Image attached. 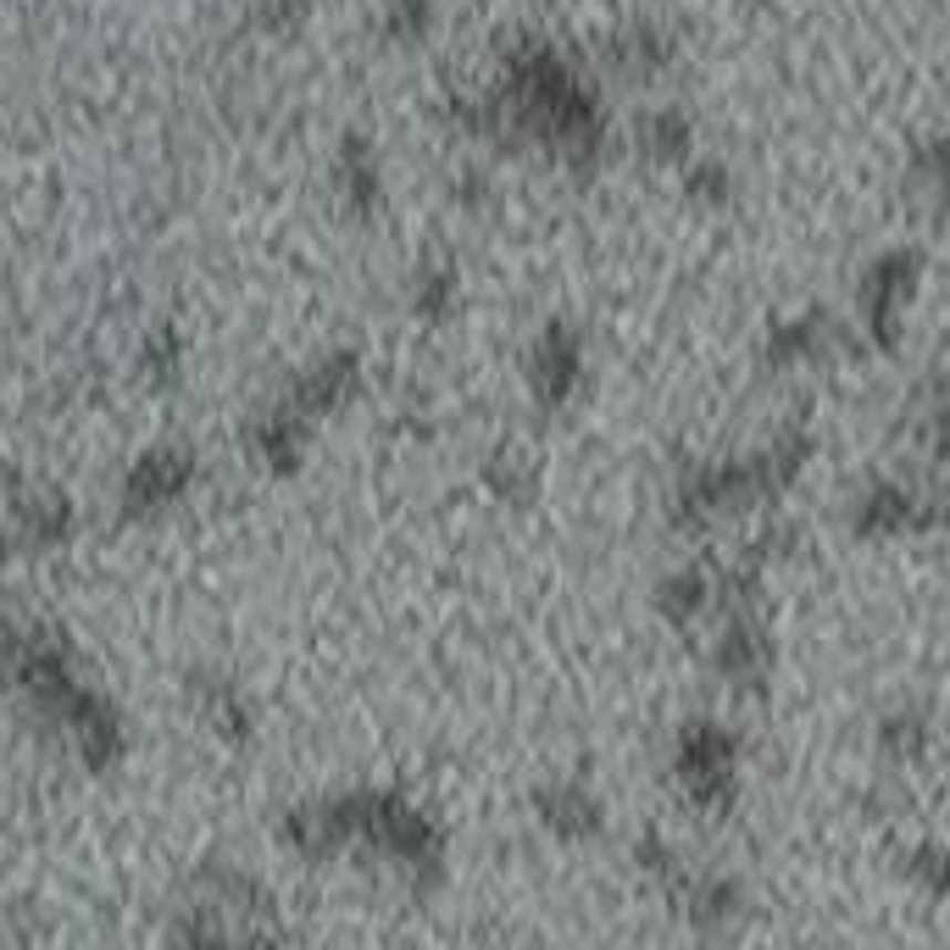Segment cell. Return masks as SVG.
<instances>
[{
    "instance_id": "cell-1",
    "label": "cell",
    "mask_w": 950,
    "mask_h": 950,
    "mask_svg": "<svg viewBox=\"0 0 950 950\" xmlns=\"http://www.w3.org/2000/svg\"><path fill=\"white\" fill-rule=\"evenodd\" d=\"M573 367H578V362H573V345H567L562 334H551V340H545V356H540V373H534V378H540V389H545V395L556 400V395L567 389Z\"/></svg>"
},
{
    "instance_id": "cell-2",
    "label": "cell",
    "mask_w": 950,
    "mask_h": 950,
    "mask_svg": "<svg viewBox=\"0 0 950 950\" xmlns=\"http://www.w3.org/2000/svg\"><path fill=\"white\" fill-rule=\"evenodd\" d=\"M545 806L556 812V817H545V823H556V828H589V823L601 817L584 795H556V801H545Z\"/></svg>"
}]
</instances>
